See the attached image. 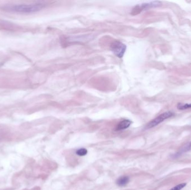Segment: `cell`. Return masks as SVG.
Here are the masks:
<instances>
[{"label":"cell","instance_id":"6da1fadb","mask_svg":"<svg viewBox=\"0 0 191 190\" xmlns=\"http://www.w3.org/2000/svg\"><path fill=\"white\" fill-rule=\"evenodd\" d=\"M44 8L43 4H34L28 5H18L14 6L11 8L12 10L19 12L30 13L38 11Z\"/></svg>","mask_w":191,"mask_h":190},{"label":"cell","instance_id":"7a4b0ae2","mask_svg":"<svg viewBox=\"0 0 191 190\" xmlns=\"http://www.w3.org/2000/svg\"><path fill=\"white\" fill-rule=\"evenodd\" d=\"M173 114H174L173 113L170 112V111L163 113L161 114L159 116L156 117V118H154V119H152V121H150L148 124L146 125L145 128L146 129H150V128H153L156 125H158V124L161 123L162 122H163L164 120L171 118V116H173Z\"/></svg>","mask_w":191,"mask_h":190},{"label":"cell","instance_id":"3957f363","mask_svg":"<svg viewBox=\"0 0 191 190\" xmlns=\"http://www.w3.org/2000/svg\"><path fill=\"white\" fill-rule=\"evenodd\" d=\"M111 50L118 58H121L125 54L126 46L120 41H115L111 45Z\"/></svg>","mask_w":191,"mask_h":190},{"label":"cell","instance_id":"277c9868","mask_svg":"<svg viewBox=\"0 0 191 190\" xmlns=\"http://www.w3.org/2000/svg\"><path fill=\"white\" fill-rule=\"evenodd\" d=\"M131 124V122L128 119H124L121 121L116 127V131H122L128 128Z\"/></svg>","mask_w":191,"mask_h":190},{"label":"cell","instance_id":"5b68a950","mask_svg":"<svg viewBox=\"0 0 191 190\" xmlns=\"http://www.w3.org/2000/svg\"><path fill=\"white\" fill-rule=\"evenodd\" d=\"M161 5V2H158V1H154V2H149V3H146V4H143L142 5H141L140 7L139 8V10H145V9H148L150 8H156V7H158Z\"/></svg>","mask_w":191,"mask_h":190},{"label":"cell","instance_id":"8992f818","mask_svg":"<svg viewBox=\"0 0 191 190\" xmlns=\"http://www.w3.org/2000/svg\"><path fill=\"white\" fill-rule=\"evenodd\" d=\"M129 182V178L128 176H122L116 181V184L119 186H124Z\"/></svg>","mask_w":191,"mask_h":190},{"label":"cell","instance_id":"52a82bcc","mask_svg":"<svg viewBox=\"0 0 191 190\" xmlns=\"http://www.w3.org/2000/svg\"><path fill=\"white\" fill-rule=\"evenodd\" d=\"M191 149V142H190V143H188L187 144H185L183 147H182V148H180V151L178 152V153H177V155H182V154L184 153V152H186L189 151Z\"/></svg>","mask_w":191,"mask_h":190},{"label":"cell","instance_id":"ba28073f","mask_svg":"<svg viewBox=\"0 0 191 190\" xmlns=\"http://www.w3.org/2000/svg\"><path fill=\"white\" fill-rule=\"evenodd\" d=\"M87 152L86 148H80L76 151V154L79 156H84L87 154Z\"/></svg>","mask_w":191,"mask_h":190},{"label":"cell","instance_id":"9c48e42d","mask_svg":"<svg viewBox=\"0 0 191 190\" xmlns=\"http://www.w3.org/2000/svg\"><path fill=\"white\" fill-rule=\"evenodd\" d=\"M178 108L180 110H184L187 109L191 108V104H179L178 105Z\"/></svg>","mask_w":191,"mask_h":190},{"label":"cell","instance_id":"30bf717a","mask_svg":"<svg viewBox=\"0 0 191 190\" xmlns=\"http://www.w3.org/2000/svg\"><path fill=\"white\" fill-rule=\"evenodd\" d=\"M186 186V183H180L178 185H177L175 187H173L172 189H171L170 190H182L183 188H184V187Z\"/></svg>","mask_w":191,"mask_h":190}]
</instances>
